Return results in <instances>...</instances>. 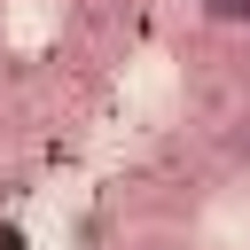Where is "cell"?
<instances>
[{"mask_svg": "<svg viewBox=\"0 0 250 250\" xmlns=\"http://www.w3.org/2000/svg\"><path fill=\"white\" fill-rule=\"evenodd\" d=\"M0 250H23V234H16V227H0Z\"/></svg>", "mask_w": 250, "mask_h": 250, "instance_id": "cell-3", "label": "cell"}, {"mask_svg": "<svg viewBox=\"0 0 250 250\" xmlns=\"http://www.w3.org/2000/svg\"><path fill=\"white\" fill-rule=\"evenodd\" d=\"M227 156L250 172V117H234V125H227Z\"/></svg>", "mask_w": 250, "mask_h": 250, "instance_id": "cell-2", "label": "cell"}, {"mask_svg": "<svg viewBox=\"0 0 250 250\" xmlns=\"http://www.w3.org/2000/svg\"><path fill=\"white\" fill-rule=\"evenodd\" d=\"M203 8V23H219V31H250V0H195Z\"/></svg>", "mask_w": 250, "mask_h": 250, "instance_id": "cell-1", "label": "cell"}]
</instances>
